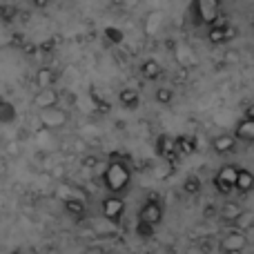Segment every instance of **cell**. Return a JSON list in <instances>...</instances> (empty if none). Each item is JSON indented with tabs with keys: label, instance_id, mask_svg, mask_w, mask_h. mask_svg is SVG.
I'll return each mask as SVG.
<instances>
[{
	"label": "cell",
	"instance_id": "obj_32",
	"mask_svg": "<svg viewBox=\"0 0 254 254\" xmlns=\"http://www.w3.org/2000/svg\"><path fill=\"white\" fill-rule=\"evenodd\" d=\"M31 2H34L36 7H40V9H43V7H47V4L52 2V0H31Z\"/></svg>",
	"mask_w": 254,
	"mask_h": 254
},
{
	"label": "cell",
	"instance_id": "obj_21",
	"mask_svg": "<svg viewBox=\"0 0 254 254\" xmlns=\"http://www.w3.org/2000/svg\"><path fill=\"white\" fill-rule=\"evenodd\" d=\"M234 225H237V230H239V232H243V234H246L248 230H252V225H254V212H252V210H243L241 214L237 216V221H234Z\"/></svg>",
	"mask_w": 254,
	"mask_h": 254
},
{
	"label": "cell",
	"instance_id": "obj_20",
	"mask_svg": "<svg viewBox=\"0 0 254 254\" xmlns=\"http://www.w3.org/2000/svg\"><path fill=\"white\" fill-rule=\"evenodd\" d=\"M65 210H67V214H71L74 219H83L85 212H87V203L78 201V198H69V201H65Z\"/></svg>",
	"mask_w": 254,
	"mask_h": 254
},
{
	"label": "cell",
	"instance_id": "obj_11",
	"mask_svg": "<svg viewBox=\"0 0 254 254\" xmlns=\"http://www.w3.org/2000/svg\"><path fill=\"white\" fill-rule=\"evenodd\" d=\"M230 38H234V29L230 25H225V22H221V25H212L210 31H207V40L214 43V45L228 43Z\"/></svg>",
	"mask_w": 254,
	"mask_h": 254
},
{
	"label": "cell",
	"instance_id": "obj_13",
	"mask_svg": "<svg viewBox=\"0 0 254 254\" xmlns=\"http://www.w3.org/2000/svg\"><path fill=\"white\" fill-rule=\"evenodd\" d=\"M234 147H237V138L232 134H221L212 138V149L219 154H230Z\"/></svg>",
	"mask_w": 254,
	"mask_h": 254
},
{
	"label": "cell",
	"instance_id": "obj_2",
	"mask_svg": "<svg viewBox=\"0 0 254 254\" xmlns=\"http://www.w3.org/2000/svg\"><path fill=\"white\" fill-rule=\"evenodd\" d=\"M190 9H192L194 22L203 27L216 25L219 18L223 16V2L221 0H194Z\"/></svg>",
	"mask_w": 254,
	"mask_h": 254
},
{
	"label": "cell",
	"instance_id": "obj_3",
	"mask_svg": "<svg viewBox=\"0 0 254 254\" xmlns=\"http://www.w3.org/2000/svg\"><path fill=\"white\" fill-rule=\"evenodd\" d=\"M38 121L43 125V129H49V131H56V129H63L67 123H69V112L63 110V107H49L45 112H38Z\"/></svg>",
	"mask_w": 254,
	"mask_h": 254
},
{
	"label": "cell",
	"instance_id": "obj_23",
	"mask_svg": "<svg viewBox=\"0 0 254 254\" xmlns=\"http://www.w3.org/2000/svg\"><path fill=\"white\" fill-rule=\"evenodd\" d=\"M154 98H156V103H161V105H170V103L174 101V89L172 87H158L156 94H154Z\"/></svg>",
	"mask_w": 254,
	"mask_h": 254
},
{
	"label": "cell",
	"instance_id": "obj_30",
	"mask_svg": "<svg viewBox=\"0 0 254 254\" xmlns=\"http://www.w3.org/2000/svg\"><path fill=\"white\" fill-rule=\"evenodd\" d=\"M83 254H105V250L101 246H89V248H85Z\"/></svg>",
	"mask_w": 254,
	"mask_h": 254
},
{
	"label": "cell",
	"instance_id": "obj_25",
	"mask_svg": "<svg viewBox=\"0 0 254 254\" xmlns=\"http://www.w3.org/2000/svg\"><path fill=\"white\" fill-rule=\"evenodd\" d=\"M172 170H174V165H170L167 161H163L154 167V176H156V179H167V176L172 174Z\"/></svg>",
	"mask_w": 254,
	"mask_h": 254
},
{
	"label": "cell",
	"instance_id": "obj_9",
	"mask_svg": "<svg viewBox=\"0 0 254 254\" xmlns=\"http://www.w3.org/2000/svg\"><path fill=\"white\" fill-rule=\"evenodd\" d=\"M156 154L163 158V161H167L170 165H174L176 163V149H174V136L170 134H161L156 138Z\"/></svg>",
	"mask_w": 254,
	"mask_h": 254
},
{
	"label": "cell",
	"instance_id": "obj_12",
	"mask_svg": "<svg viewBox=\"0 0 254 254\" xmlns=\"http://www.w3.org/2000/svg\"><path fill=\"white\" fill-rule=\"evenodd\" d=\"M198 147L196 138L194 136H179L174 138V149H176V156H188V154H194Z\"/></svg>",
	"mask_w": 254,
	"mask_h": 254
},
{
	"label": "cell",
	"instance_id": "obj_27",
	"mask_svg": "<svg viewBox=\"0 0 254 254\" xmlns=\"http://www.w3.org/2000/svg\"><path fill=\"white\" fill-rule=\"evenodd\" d=\"M239 61H241L239 49H225V54H223V63H225V65H237Z\"/></svg>",
	"mask_w": 254,
	"mask_h": 254
},
{
	"label": "cell",
	"instance_id": "obj_19",
	"mask_svg": "<svg viewBox=\"0 0 254 254\" xmlns=\"http://www.w3.org/2000/svg\"><path fill=\"white\" fill-rule=\"evenodd\" d=\"M243 212V207L239 205V203H234V201H228V203H223V207H221V219L223 221H228V223H234L237 221V216Z\"/></svg>",
	"mask_w": 254,
	"mask_h": 254
},
{
	"label": "cell",
	"instance_id": "obj_16",
	"mask_svg": "<svg viewBox=\"0 0 254 254\" xmlns=\"http://www.w3.org/2000/svg\"><path fill=\"white\" fill-rule=\"evenodd\" d=\"M234 138L237 140H246V143H252L254 140V121H239L237 129H234Z\"/></svg>",
	"mask_w": 254,
	"mask_h": 254
},
{
	"label": "cell",
	"instance_id": "obj_31",
	"mask_svg": "<svg viewBox=\"0 0 254 254\" xmlns=\"http://www.w3.org/2000/svg\"><path fill=\"white\" fill-rule=\"evenodd\" d=\"M246 121H254V107L252 105H248V110H246V116H243Z\"/></svg>",
	"mask_w": 254,
	"mask_h": 254
},
{
	"label": "cell",
	"instance_id": "obj_28",
	"mask_svg": "<svg viewBox=\"0 0 254 254\" xmlns=\"http://www.w3.org/2000/svg\"><path fill=\"white\" fill-rule=\"evenodd\" d=\"M136 234H138L140 239H149L154 234V228H149V225H145V223L138 221V225H136Z\"/></svg>",
	"mask_w": 254,
	"mask_h": 254
},
{
	"label": "cell",
	"instance_id": "obj_14",
	"mask_svg": "<svg viewBox=\"0 0 254 254\" xmlns=\"http://www.w3.org/2000/svg\"><path fill=\"white\" fill-rule=\"evenodd\" d=\"M252 188H254V176H252V172L246 170V167H239L237 181H234V190H239L241 194H248Z\"/></svg>",
	"mask_w": 254,
	"mask_h": 254
},
{
	"label": "cell",
	"instance_id": "obj_26",
	"mask_svg": "<svg viewBox=\"0 0 254 254\" xmlns=\"http://www.w3.org/2000/svg\"><path fill=\"white\" fill-rule=\"evenodd\" d=\"M183 192H188V194H196V192H201V181H198L196 176H190V179L183 183Z\"/></svg>",
	"mask_w": 254,
	"mask_h": 254
},
{
	"label": "cell",
	"instance_id": "obj_6",
	"mask_svg": "<svg viewBox=\"0 0 254 254\" xmlns=\"http://www.w3.org/2000/svg\"><path fill=\"white\" fill-rule=\"evenodd\" d=\"M237 165H223L214 176V188L219 190L221 194H230L234 190V181H237Z\"/></svg>",
	"mask_w": 254,
	"mask_h": 254
},
{
	"label": "cell",
	"instance_id": "obj_8",
	"mask_svg": "<svg viewBox=\"0 0 254 254\" xmlns=\"http://www.w3.org/2000/svg\"><path fill=\"white\" fill-rule=\"evenodd\" d=\"M248 246V237L243 232H239V230H232V232H228L223 239H221V250L225 254L230 252H243Z\"/></svg>",
	"mask_w": 254,
	"mask_h": 254
},
{
	"label": "cell",
	"instance_id": "obj_22",
	"mask_svg": "<svg viewBox=\"0 0 254 254\" xmlns=\"http://www.w3.org/2000/svg\"><path fill=\"white\" fill-rule=\"evenodd\" d=\"M11 121H16V107L9 101L0 98V123H11Z\"/></svg>",
	"mask_w": 254,
	"mask_h": 254
},
{
	"label": "cell",
	"instance_id": "obj_33",
	"mask_svg": "<svg viewBox=\"0 0 254 254\" xmlns=\"http://www.w3.org/2000/svg\"><path fill=\"white\" fill-rule=\"evenodd\" d=\"M9 154H13V156H16V154H18V145H16V143H11V145H9Z\"/></svg>",
	"mask_w": 254,
	"mask_h": 254
},
{
	"label": "cell",
	"instance_id": "obj_29",
	"mask_svg": "<svg viewBox=\"0 0 254 254\" xmlns=\"http://www.w3.org/2000/svg\"><path fill=\"white\" fill-rule=\"evenodd\" d=\"M65 172H67V167L63 165V163H61V165H54L52 167V176H54V179H63V176H65Z\"/></svg>",
	"mask_w": 254,
	"mask_h": 254
},
{
	"label": "cell",
	"instance_id": "obj_18",
	"mask_svg": "<svg viewBox=\"0 0 254 254\" xmlns=\"http://www.w3.org/2000/svg\"><path fill=\"white\" fill-rule=\"evenodd\" d=\"M54 80H56V71L49 69V67H40V69L36 71V85H38V89L52 87Z\"/></svg>",
	"mask_w": 254,
	"mask_h": 254
},
{
	"label": "cell",
	"instance_id": "obj_24",
	"mask_svg": "<svg viewBox=\"0 0 254 254\" xmlns=\"http://www.w3.org/2000/svg\"><path fill=\"white\" fill-rule=\"evenodd\" d=\"M163 22V16H161V11H152L147 16V20H145V29H147V34H156V29H158V25Z\"/></svg>",
	"mask_w": 254,
	"mask_h": 254
},
{
	"label": "cell",
	"instance_id": "obj_15",
	"mask_svg": "<svg viewBox=\"0 0 254 254\" xmlns=\"http://www.w3.org/2000/svg\"><path fill=\"white\" fill-rule=\"evenodd\" d=\"M140 74H143V78H147V80H158L163 76V67L158 61L147 58V61H143V65H140Z\"/></svg>",
	"mask_w": 254,
	"mask_h": 254
},
{
	"label": "cell",
	"instance_id": "obj_34",
	"mask_svg": "<svg viewBox=\"0 0 254 254\" xmlns=\"http://www.w3.org/2000/svg\"><path fill=\"white\" fill-rule=\"evenodd\" d=\"M230 254H243V252H230Z\"/></svg>",
	"mask_w": 254,
	"mask_h": 254
},
{
	"label": "cell",
	"instance_id": "obj_5",
	"mask_svg": "<svg viewBox=\"0 0 254 254\" xmlns=\"http://www.w3.org/2000/svg\"><path fill=\"white\" fill-rule=\"evenodd\" d=\"M101 210H103V216H105L110 223H119V221L123 219V214H125L123 196H112V194H110L107 198H103Z\"/></svg>",
	"mask_w": 254,
	"mask_h": 254
},
{
	"label": "cell",
	"instance_id": "obj_17",
	"mask_svg": "<svg viewBox=\"0 0 254 254\" xmlns=\"http://www.w3.org/2000/svg\"><path fill=\"white\" fill-rule=\"evenodd\" d=\"M138 92H136L134 87H125L119 92V103L127 110H134V107H138Z\"/></svg>",
	"mask_w": 254,
	"mask_h": 254
},
{
	"label": "cell",
	"instance_id": "obj_4",
	"mask_svg": "<svg viewBox=\"0 0 254 254\" xmlns=\"http://www.w3.org/2000/svg\"><path fill=\"white\" fill-rule=\"evenodd\" d=\"M138 221L149 225V228H156L163 221V205L156 198H147V201L143 203V207L138 210Z\"/></svg>",
	"mask_w": 254,
	"mask_h": 254
},
{
	"label": "cell",
	"instance_id": "obj_7",
	"mask_svg": "<svg viewBox=\"0 0 254 254\" xmlns=\"http://www.w3.org/2000/svg\"><path fill=\"white\" fill-rule=\"evenodd\" d=\"M58 101H61V94H58L54 87L38 89V92L34 94V98H31V103H34V107L38 112H45V110H49V107H56Z\"/></svg>",
	"mask_w": 254,
	"mask_h": 254
},
{
	"label": "cell",
	"instance_id": "obj_10",
	"mask_svg": "<svg viewBox=\"0 0 254 254\" xmlns=\"http://www.w3.org/2000/svg\"><path fill=\"white\" fill-rule=\"evenodd\" d=\"M174 58H176V63H179V67L181 69H192V67H196V52H194L190 45H176V49H174Z\"/></svg>",
	"mask_w": 254,
	"mask_h": 254
},
{
	"label": "cell",
	"instance_id": "obj_1",
	"mask_svg": "<svg viewBox=\"0 0 254 254\" xmlns=\"http://www.w3.org/2000/svg\"><path fill=\"white\" fill-rule=\"evenodd\" d=\"M101 176H103V185H105V190L112 194V196H121L131 183V170L127 167L125 161H121V158L107 163Z\"/></svg>",
	"mask_w": 254,
	"mask_h": 254
}]
</instances>
